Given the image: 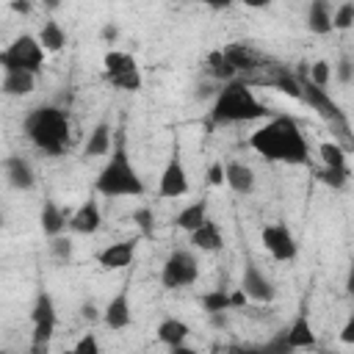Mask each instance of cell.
Here are the masks:
<instances>
[{
    "label": "cell",
    "instance_id": "9a60e30c",
    "mask_svg": "<svg viewBox=\"0 0 354 354\" xmlns=\"http://www.w3.org/2000/svg\"><path fill=\"white\" fill-rule=\"evenodd\" d=\"M221 53L227 55V61L235 66L238 75H249V72H257V69H266V58L246 41H232L227 47H221Z\"/></svg>",
    "mask_w": 354,
    "mask_h": 354
},
{
    "label": "cell",
    "instance_id": "e575fe53",
    "mask_svg": "<svg viewBox=\"0 0 354 354\" xmlns=\"http://www.w3.org/2000/svg\"><path fill=\"white\" fill-rule=\"evenodd\" d=\"M307 77L315 83V86H329V80H332V64L329 61H315V64H307Z\"/></svg>",
    "mask_w": 354,
    "mask_h": 354
},
{
    "label": "cell",
    "instance_id": "ee69618b",
    "mask_svg": "<svg viewBox=\"0 0 354 354\" xmlns=\"http://www.w3.org/2000/svg\"><path fill=\"white\" fill-rule=\"evenodd\" d=\"M246 301H249V299H246V293H243V290H241V288H238V290H232V293H230V310H235V307H243V304H246Z\"/></svg>",
    "mask_w": 354,
    "mask_h": 354
},
{
    "label": "cell",
    "instance_id": "f546056e",
    "mask_svg": "<svg viewBox=\"0 0 354 354\" xmlns=\"http://www.w3.org/2000/svg\"><path fill=\"white\" fill-rule=\"evenodd\" d=\"M207 72H210V77H216L218 83H227V80H235V77H238L235 66L227 61V55H224L221 50H213V53L207 55Z\"/></svg>",
    "mask_w": 354,
    "mask_h": 354
},
{
    "label": "cell",
    "instance_id": "9c48e42d",
    "mask_svg": "<svg viewBox=\"0 0 354 354\" xmlns=\"http://www.w3.org/2000/svg\"><path fill=\"white\" fill-rule=\"evenodd\" d=\"M30 324H33V348L41 351L47 348V343L53 340L55 335V326H58V313H55V301L53 296L41 288L33 299V310H30Z\"/></svg>",
    "mask_w": 354,
    "mask_h": 354
},
{
    "label": "cell",
    "instance_id": "e0dca14e",
    "mask_svg": "<svg viewBox=\"0 0 354 354\" xmlns=\"http://www.w3.org/2000/svg\"><path fill=\"white\" fill-rule=\"evenodd\" d=\"M3 171H6V180L14 191H33L36 188V171H33L30 160L22 155H8L3 160Z\"/></svg>",
    "mask_w": 354,
    "mask_h": 354
},
{
    "label": "cell",
    "instance_id": "cb8c5ba5",
    "mask_svg": "<svg viewBox=\"0 0 354 354\" xmlns=\"http://www.w3.org/2000/svg\"><path fill=\"white\" fill-rule=\"evenodd\" d=\"M188 335H191V326H188L183 318H163V321L158 324V340H160L163 346H169V348L183 346V343L188 340Z\"/></svg>",
    "mask_w": 354,
    "mask_h": 354
},
{
    "label": "cell",
    "instance_id": "7c38bea8",
    "mask_svg": "<svg viewBox=\"0 0 354 354\" xmlns=\"http://www.w3.org/2000/svg\"><path fill=\"white\" fill-rule=\"evenodd\" d=\"M315 346V335H313V324H310V313L307 307L301 304L296 318L290 321L288 329H282V335L268 346V348H277V351H290V348H313Z\"/></svg>",
    "mask_w": 354,
    "mask_h": 354
},
{
    "label": "cell",
    "instance_id": "f6af8a7d",
    "mask_svg": "<svg viewBox=\"0 0 354 354\" xmlns=\"http://www.w3.org/2000/svg\"><path fill=\"white\" fill-rule=\"evenodd\" d=\"M340 340H343V343H348V346L354 343V315L346 321V326H343V332H340Z\"/></svg>",
    "mask_w": 354,
    "mask_h": 354
},
{
    "label": "cell",
    "instance_id": "8992f818",
    "mask_svg": "<svg viewBox=\"0 0 354 354\" xmlns=\"http://www.w3.org/2000/svg\"><path fill=\"white\" fill-rule=\"evenodd\" d=\"M44 50L36 36L19 33L6 50H0V69L3 72H33L39 75L44 66Z\"/></svg>",
    "mask_w": 354,
    "mask_h": 354
},
{
    "label": "cell",
    "instance_id": "5bb4252c",
    "mask_svg": "<svg viewBox=\"0 0 354 354\" xmlns=\"http://www.w3.org/2000/svg\"><path fill=\"white\" fill-rule=\"evenodd\" d=\"M102 324L108 326V329H113V332H119V329H127L130 324H133V307H130V288H127V282L116 290V296H111V301L105 304V310H102Z\"/></svg>",
    "mask_w": 354,
    "mask_h": 354
},
{
    "label": "cell",
    "instance_id": "2e32d148",
    "mask_svg": "<svg viewBox=\"0 0 354 354\" xmlns=\"http://www.w3.org/2000/svg\"><path fill=\"white\" fill-rule=\"evenodd\" d=\"M66 227L77 235H94L100 227H102V210H100V202L97 199H86L77 205L75 213H69L66 218Z\"/></svg>",
    "mask_w": 354,
    "mask_h": 354
},
{
    "label": "cell",
    "instance_id": "ffe728a7",
    "mask_svg": "<svg viewBox=\"0 0 354 354\" xmlns=\"http://www.w3.org/2000/svg\"><path fill=\"white\" fill-rule=\"evenodd\" d=\"M188 243H191L194 249H199V252H218V249L224 246V232H221V227L207 216L196 230L188 232Z\"/></svg>",
    "mask_w": 354,
    "mask_h": 354
},
{
    "label": "cell",
    "instance_id": "74e56055",
    "mask_svg": "<svg viewBox=\"0 0 354 354\" xmlns=\"http://www.w3.org/2000/svg\"><path fill=\"white\" fill-rule=\"evenodd\" d=\"M75 351H77V354H97V351H100V340H97V335H94V332H86V335L75 343Z\"/></svg>",
    "mask_w": 354,
    "mask_h": 354
},
{
    "label": "cell",
    "instance_id": "603a6c76",
    "mask_svg": "<svg viewBox=\"0 0 354 354\" xmlns=\"http://www.w3.org/2000/svg\"><path fill=\"white\" fill-rule=\"evenodd\" d=\"M304 25H307V30L315 33V36L332 33V6H329V0H310Z\"/></svg>",
    "mask_w": 354,
    "mask_h": 354
},
{
    "label": "cell",
    "instance_id": "d6a6232c",
    "mask_svg": "<svg viewBox=\"0 0 354 354\" xmlns=\"http://www.w3.org/2000/svg\"><path fill=\"white\" fill-rule=\"evenodd\" d=\"M72 252H75V243H72L69 235L61 232V235H53V238H50V254H53L58 263L66 266V263L72 260Z\"/></svg>",
    "mask_w": 354,
    "mask_h": 354
},
{
    "label": "cell",
    "instance_id": "7dc6e473",
    "mask_svg": "<svg viewBox=\"0 0 354 354\" xmlns=\"http://www.w3.org/2000/svg\"><path fill=\"white\" fill-rule=\"evenodd\" d=\"M41 6H44L47 11H55V8L61 6V0H41Z\"/></svg>",
    "mask_w": 354,
    "mask_h": 354
},
{
    "label": "cell",
    "instance_id": "6da1fadb",
    "mask_svg": "<svg viewBox=\"0 0 354 354\" xmlns=\"http://www.w3.org/2000/svg\"><path fill=\"white\" fill-rule=\"evenodd\" d=\"M249 147L257 155H263L266 160H277V163H288V166H301L310 158L307 138L293 116L266 119V124H260L249 136Z\"/></svg>",
    "mask_w": 354,
    "mask_h": 354
},
{
    "label": "cell",
    "instance_id": "8d00e7d4",
    "mask_svg": "<svg viewBox=\"0 0 354 354\" xmlns=\"http://www.w3.org/2000/svg\"><path fill=\"white\" fill-rule=\"evenodd\" d=\"M332 72H335V77H337L343 86H348V83L354 80V64H351V58H348V55H343V58L332 66Z\"/></svg>",
    "mask_w": 354,
    "mask_h": 354
},
{
    "label": "cell",
    "instance_id": "836d02e7",
    "mask_svg": "<svg viewBox=\"0 0 354 354\" xmlns=\"http://www.w3.org/2000/svg\"><path fill=\"white\" fill-rule=\"evenodd\" d=\"M351 25H354V0H346L332 11V30H348Z\"/></svg>",
    "mask_w": 354,
    "mask_h": 354
},
{
    "label": "cell",
    "instance_id": "7a4b0ae2",
    "mask_svg": "<svg viewBox=\"0 0 354 354\" xmlns=\"http://www.w3.org/2000/svg\"><path fill=\"white\" fill-rule=\"evenodd\" d=\"M22 130L28 136V141L50 155V158H58L69 149V141H72V130H69V116L64 108L58 105H36L25 122H22Z\"/></svg>",
    "mask_w": 354,
    "mask_h": 354
},
{
    "label": "cell",
    "instance_id": "3957f363",
    "mask_svg": "<svg viewBox=\"0 0 354 354\" xmlns=\"http://www.w3.org/2000/svg\"><path fill=\"white\" fill-rule=\"evenodd\" d=\"M257 119H268V108L254 97L249 83H243L241 77L221 83L210 105V124L218 127V124H241Z\"/></svg>",
    "mask_w": 354,
    "mask_h": 354
},
{
    "label": "cell",
    "instance_id": "ab89813d",
    "mask_svg": "<svg viewBox=\"0 0 354 354\" xmlns=\"http://www.w3.org/2000/svg\"><path fill=\"white\" fill-rule=\"evenodd\" d=\"M100 36H102L105 44H113V41L119 39V25H116V22H105L102 30H100Z\"/></svg>",
    "mask_w": 354,
    "mask_h": 354
},
{
    "label": "cell",
    "instance_id": "f1b7e54d",
    "mask_svg": "<svg viewBox=\"0 0 354 354\" xmlns=\"http://www.w3.org/2000/svg\"><path fill=\"white\" fill-rule=\"evenodd\" d=\"M318 155H321V163L324 166H335V169H340V166H348V147H343L340 141H321V147H318Z\"/></svg>",
    "mask_w": 354,
    "mask_h": 354
},
{
    "label": "cell",
    "instance_id": "d6986e66",
    "mask_svg": "<svg viewBox=\"0 0 354 354\" xmlns=\"http://www.w3.org/2000/svg\"><path fill=\"white\" fill-rule=\"evenodd\" d=\"M254 183H257V177H254L249 163H243V160H227L224 163V185L230 191L246 196L254 191Z\"/></svg>",
    "mask_w": 354,
    "mask_h": 354
},
{
    "label": "cell",
    "instance_id": "52a82bcc",
    "mask_svg": "<svg viewBox=\"0 0 354 354\" xmlns=\"http://www.w3.org/2000/svg\"><path fill=\"white\" fill-rule=\"evenodd\" d=\"M105 80L119 91H138L141 88V69L138 61L124 50H108L102 58Z\"/></svg>",
    "mask_w": 354,
    "mask_h": 354
},
{
    "label": "cell",
    "instance_id": "f35d334b",
    "mask_svg": "<svg viewBox=\"0 0 354 354\" xmlns=\"http://www.w3.org/2000/svg\"><path fill=\"white\" fill-rule=\"evenodd\" d=\"M207 185H213V188L224 185V160H213L207 166Z\"/></svg>",
    "mask_w": 354,
    "mask_h": 354
},
{
    "label": "cell",
    "instance_id": "4dcf8cb0",
    "mask_svg": "<svg viewBox=\"0 0 354 354\" xmlns=\"http://www.w3.org/2000/svg\"><path fill=\"white\" fill-rule=\"evenodd\" d=\"M348 166H340V169H335V166H324L315 177L324 183V185H329L332 191H343L346 185H348Z\"/></svg>",
    "mask_w": 354,
    "mask_h": 354
},
{
    "label": "cell",
    "instance_id": "b9f144b4",
    "mask_svg": "<svg viewBox=\"0 0 354 354\" xmlns=\"http://www.w3.org/2000/svg\"><path fill=\"white\" fill-rule=\"evenodd\" d=\"M8 6H11L14 14H30L33 11V3L30 0H8Z\"/></svg>",
    "mask_w": 354,
    "mask_h": 354
},
{
    "label": "cell",
    "instance_id": "d4e9b609",
    "mask_svg": "<svg viewBox=\"0 0 354 354\" xmlns=\"http://www.w3.org/2000/svg\"><path fill=\"white\" fill-rule=\"evenodd\" d=\"M36 88V75L33 72H3L0 91L8 97H28Z\"/></svg>",
    "mask_w": 354,
    "mask_h": 354
},
{
    "label": "cell",
    "instance_id": "1f68e13d",
    "mask_svg": "<svg viewBox=\"0 0 354 354\" xmlns=\"http://www.w3.org/2000/svg\"><path fill=\"white\" fill-rule=\"evenodd\" d=\"M205 313H227L230 310V290L224 288H216V290H207L199 296Z\"/></svg>",
    "mask_w": 354,
    "mask_h": 354
},
{
    "label": "cell",
    "instance_id": "44dd1931",
    "mask_svg": "<svg viewBox=\"0 0 354 354\" xmlns=\"http://www.w3.org/2000/svg\"><path fill=\"white\" fill-rule=\"evenodd\" d=\"M111 147H113V127H111L108 119H102V122H97L94 130L88 133L86 147H83V155H86V158H102V155L111 152Z\"/></svg>",
    "mask_w": 354,
    "mask_h": 354
},
{
    "label": "cell",
    "instance_id": "bcb514c9",
    "mask_svg": "<svg viewBox=\"0 0 354 354\" xmlns=\"http://www.w3.org/2000/svg\"><path fill=\"white\" fill-rule=\"evenodd\" d=\"M238 3H243L246 8H268L274 0H238Z\"/></svg>",
    "mask_w": 354,
    "mask_h": 354
},
{
    "label": "cell",
    "instance_id": "4316f807",
    "mask_svg": "<svg viewBox=\"0 0 354 354\" xmlns=\"http://www.w3.org/2000/svg\"><path fill=\"white\" fill-rule=\"evenodd\" d=\"M36 39H39V44H41L44 53H61L64 44H66V30H64L55 19H47V22L41 25V30H39Z\"/></svg>",
    "mask_w": 354,
    "mask_h": 354
},
{
    "label": "cell",
    "instance_id": "ba28073f",
    "mask_svg": "<svg viewBox=\"0 0 354 354\" xmlns=\"http://www.w3.org/2000/svg\"><path fill=\"white\" fill-rule=\"evenodd\" d=\"M199 279V260L191 249H174L169 252V257L163 260L160 268V282L169 290H180V288H191Z\"/></svg>",
    "mask_w": 354,
    "mask_h": 354
},
{
    "label": "cell",
    "instance_id": "8fae6325",
    "mask_svg": "<svg viewBox=\"0 0 354 354\" xmlns=\"http://www.w3.org/2000/svg\"><path fill=\"white\" fill-rule=\"evenodd\" d=\"M260 241H263L266 252L279 263H290L299 254V243H296V238H293V232L285 221L266 224L263 232H260Z\"/></svg>",
    "mask_w": 354,
    "mask_h": 354
},
{
    "label": "cell",
    "instance_id": "83f0119b",
    "mask_svg": "<svg viewBox=\"0 0 354 354\" xmlns=\"http://www.w3.org/2000/svg\"><path fill=\"white\" fill-rule=\"evenodd\" d=\"M268 83H271L277 91H282V94H288V97H293V100L301 97L299 80H296V75H293L288 66H271V77H268Z\"/></svg>",
    "mask_w": 354,
    "mask_h": 354
},
{
    "label": "cell",
    "instance_id": "d590c367",
    "mask_svg": "<svg viewBox=\"0 0 354 354\" xmlns=\"http://www.w3.org/2000/svg\"><path fill=\"white\" fill-rule=\"evenodd\" d=\"M133 221H136V227L141 230V235H152L155 232V218H152V210L149 207H138V210H133Z\"/></svg>",
    "mask_w": 354,
    "mask_h": 354
},
{
    "label": "cell",
    "instance_id": "484cf974",
    "mask_svg": "<svg viewBox=\"0 0 354 354\" xmlns=\"http://www.w3.org/2000/svg\"><path fill=\"white\" fill-rule=\"evenodd\" d=\"M205 218H207V199H194L191 205H185V207L174 216V227L191 232V230H196Z\"/></svg>",
    "mask_w": 354,
    "mask_h": 354
},
{
    "label": "cell",
    "instance_id": "60d3db41",
    "mask_svg": "<svg viewBox=\"0 0 354 354\" xmlns=\"http://www.w3.org/2000/svg\"><path fill=\"white\" fill-rule=\"evenodd\" d=\"M80 318H83V321H97V318H100L94 301H83V304H80Z\"/></svg>",
    "mask_w": 354,
    "mask_h": 354
},
{
    "label": "cell",
    "instance_id": "7bdbcfd3",
    "mask_svg": "<svg viewBox=\"0 0 354 354\" xmlns=\"http://www.w3.org/2000/svg\"><path fill=\"white\" fill-rule=\"evenodd\" d=\"M202 6H207V8H213V11H227L232 3H238V0H199Z\"/></svg>",
    "mask_w": 354,
    "mask_h": 354
},
{
    "label": "cell",
    "instance_id": "4fadbf2b",
    "mask_svg": "<svg viewBox=\"0 0 354 354\" xmlns=\"http://www.w3.org/2000/svg\"><path fill=\"white\" fill-rule=\"evenodd\" d=\"M241 290L246 293V299L252 301H274L277 299V288L274 282L257 268V263H246L243 266V274H241Z\"/></svg>",
    "mask_w": 354,
    "mask_h": 354
},
{
    "label": "cell",
    "instance_id": "5b68a950",
    "mask_svg": "<svg viewBox=\"0 0 354 354\" xmlns=\"http://www.w3.org/2000/svg\"><path fill=\"white\" fill-rule=\"evenodd\" d=\"M293 75H296L299 88H301V97H299V100L307 102L310 111H315V113L332 127L335 136H340L343 141H348L351 133H348V119H346L343 108L332 100V94H329L324 86H315V83L307 77V64H299V72H293Z\"/></svg>",
    "mask_w": 354,
    "mask_h": 354
},
{
    "label": "cell",
    "instance_id": "277c9868",
    "mask_svg": "<svg viewBox=\"0 0 354 354\" xmlns=\"http://www.w3.org/2000/svg\"><path fill=\"white\" fill-rule=\"evenodd\" d=\"M94 188H97V194H102L108 199H116V196H141L147 191L138 169L130 160V152H127V144H124V136L122 133L113 136L111 155L102 163Z\"/></svg>",
    "mask_w": 354,
    "mask_h": 354
},
{
    "label": "cell",
    "instance_id": "ac0fdd59",
    "mask_svg": "<svg viewBox=\"0 0 354 354\" xmlns=\"http://www.w3.org/2000/svg\"><path fill=\"white\" fill-rule=\"evenodd\" d=\"M133 257H136V241H116L97 252V263L105 271H122L133 263Z\"/></svg>",
    "mask_w": 354,
    "mask_h": 354
},
{
    "label": "cell",
    "instance_id": "30bf717a",
    "mask_svg": "<svg viewBox=\"0 0 354 354\" xmlns=\"http://www.w3.org/2000/svg\"><path fill=\"white\" fill-rule=\"evenodd\" d=\"M191 188L188 183V171H185V163H183V155H180V147H174V152L169 155L163 171H160V183H158V196L160 199H180L185 196Z\"/></svg>",
    "mask_w": 354,
    "mask_h": 354
},
{
    "label": "cell",
    "instance_id": "c3c4849f",
    "mask_svg": "<svg viewBox=\"0 0 354 354\" xmlns=\"http://www.w3.org/2000/svg\"><path fill=\"white\" fill-rule=\"evenodd\" d=\"M3 224H6V216H3V210H0V227H3Z\"/></svg>",
    "mask_w": 354,
    "mask_h": 354
},
{
    "label": "cell",
    "instance_id": "7402d4cb",
    "mask_svg": "<svg viewBox=\"0 0 354 354\" xmlns=\"http://www.w3.org/2000/svg\"><path fill=\"white\" fill-rule=\"evenodd\" d=\"M66 210L55 202V199H44V205H41V210H39V227H41V232L47 235V238H53V235H61L64 230H66Z\"/></svg>",
    "mask_w": 354,
    "mask_h": 354
}]
</instances>
